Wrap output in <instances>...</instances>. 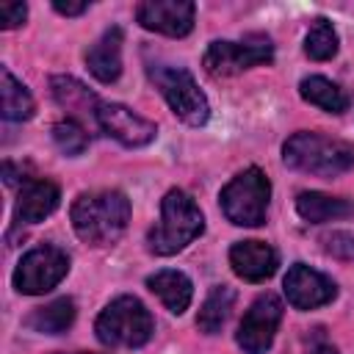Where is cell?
I'll use <instances>...</instances> for the list:
<instances>
[{"mask_svg": "<svg viewBox=\"0 0 354 354\" xmlns=\"http://www.w3.org/2000/svg\"><path fill=\"white\" fill-rule=\"evenodd\" d=\"M296 210L304 221L310 224H324V221H335V218H346L354 213V202L340 199V196H329L321 191H304L296 199Z\"/></svg>", "mask_w": 354, "mask_h": 354, "instance_id": "17", "label": "cell"}, {"mask_svg": "<svg viewBox=\"0 0 354 354\" xmlns=\"http://www.w3.org/2000/svg\"><path fill=\"white\" fill-rule=\"evenodd\" d=\"M69 218L80 241L108 246L130 221V199L122 191H86L72 202Z\"/></svg>", "mask_w": 354, "mask_h": 354, "instance_id": "1", "label": "cell"}, {"mask_svg": "<svg viewBox=\"0 0 354 354\" xmlns=\"http://www.w3.org/2000/svg\"><path fill=\"white\" fill-rule=\"evenodd\" d=\"M53 8H55L58 14H64V17H77V14H83V11L88 8V3H86V0H80V3H72V0H53Z\"/></svg>", "mask_w": 354, "mask_h": 354, "instance_id": "27", "label": "cell"}, {"mask_svg": "<svg viewBox=\"0 0 354 354\" xmlns=\"http://www.w3.org/2000/svg\"><path fill=\"white\" fill-rule=\"evenodd\" d=\"M72 321H75V301L66 296L39 307L28 315V326L41 335H61L72 326Z\"/></svg>", "mask_w": 354, "mask_h": 354, "instance_id": "20", "label": "cell"}, {"mask_svg": "<svg viewBox=\"0 0 354 354\" xmlns=\"http://www.w3.org/2000/svg\"><path fill=\"white\" fill-rule=\"evenodd\" d=\"M194 3L188 0H147L138 3L136 19L141 28L163 36H185L194 28Z\"/></svg>", "mask_w": 354, "mask_h": 354, "instance_id": "12", "label": "cell"}, {"mask_svg": "<svg viewBox=\"0 0 354 354\" xmlns=\"http://www.w3.org/2000/svg\"><path fill=\"white\" fill-rule=\"evenodd\" d=\"M282 288H285L288 301L296 310H315V307L329 304L337 296V285L326 274H321L304 263H296L288 268Z\"/></svg>", "mask_w": 354, "mask_h": 354, "instance_id": "11", "label": "cell"}, {"mask_svg": "<svg viewBox=\"0 0 354 354\" xmlns=\"http://www.w3.org/2000/svg\"><path fill=\"white\" fill-rule=\"evenodd\" d=\"M25 17H28V6L25 3H0V25L6 30L22 25Z\"/></svg>", "mask_w": 354, "mask_h": 354, "instance_id": "26", "label": "cell"}, {"mask_svg": "<svg viewBox=\"0 0 354 354\" xmlns=\"http://www.w3.org/2000/svg\"><path fill=\"white\" fill-rule=\"evenodd\" d=\"M321 243H324V252H326V254H332V257H337V260H346V263L354 260V235H351V232H343V230L326 232V235L321 238Z\"/></svg>", "mask_w": 354, "mask_h": 354, "instance_id": "25", "label": "cell"}, {"mask_svg": "<svg viewBox=\"0 0 354 354\" xmlns=\"http://www.w3.org/2000/svg\"><path fill=\"white\" fill-rule=\"evenodd\" d=\"M61 191L55 183L50 180H25L22 191L17 196V207H14V218L19 224H36L44 221L55 207H58Z\"/></svg>", "mask_w": 354, "mask_h": 354, "instance_id": "14", "label": "cell"}, {"mask_svg": "<svg viewBox=\"0 0 354 354\" xmlns=\"http://www.w3.org/2000/svg\"><path fill=\"white\" fill-rule=\"evenodd\" d=\"M94 122L100 124V130L105 136L116 138L122 147H147L158 136V127L149 119L133 113L122 102H100Z\"/></svg>", "mask_w": 354, "mask_h": 354, "instance_id": "10", "label": "cell"}, {"mask_svg": "<svg viewBox=\"0 0 354 354\" xmlns=\"http://www.w3.org/2000/svg\"><path fill=\"white\" fill-rule=\"evenodd\" d=\"M304 53L313 61H329L337 53V33H335V28H332L329 19L318 17L313 22V28L304 36Z\"/></svg>", "mask_w": 354, "mask_h": 354, "instance_id": "23", "label": "cell"}, {"mask_svg": "<svg viewBox=\"0 0 354 354\" xmlns=\"http://www.w3.org/2000/svg\"><path fill=\"white\" fill-rule=\"evenodd\" d=\"M310 354H337V348H335V346H329V343H321V346H315Z\"/></svg>", "mask_w": 354, "mask_h": 354, "instance_id": "28", "label": "cell"}, {"mask_svg": "<svg viewBox=\"0 0 354 354\" xmlns=\"http://www.w3.org/2000/svg\"><path fill=\"white\" fill-rule=\"evenodd\" d=\"M0 94H3V116L8 122H25L33 116V97L30 91L3 66L0 69Z\"/></svg>", "mask_w": 354, "mask_h": 354, "instance_id": "21", "label": "cell"}, {"mask_svg": "<svg viewBox=\"0 0 354 354\" xmlns=\"http://www.w3.org/2000/svg\"><path fill=\"white\" fill-rule=\"evenodd\" d=\"M232 304H235V290H232L230 285H216V288L207 293L205 304L199 307V315H196L199 332L216 335V332L224 326V321L230 318Z\"/></svg>", "mask_w": 354, "mask_h": 354, "instance_id": "19", "label": "cell"}, {"mask_svg": "<svg viewBox=\"0 0 354 354\" xmlns=\"http://www.w3.org/2000/svg\"><path fill=\"white\" fill-rule=\"evenodd\" d=\"M282 160L285 166L304 171V174L340 177L354 169V147L343 138L301 130V133H293L282 144Z\"/></svg>", "mask_w": 354, "mask_h": 354, "instance_id": "2", "label": "cell"}, {"mask_svg": "<svg viewBox=\"0 0 354 354\" xmlns=\"http://www.w3.org/2000/svg\"><path fill=\"white\" fill-rule=\"evenodd\" d=\"M274 47L268 39H254V41H210L205 50V69L213 77H230L238 75L249 66L257 64H271Z\"/></svg>", "mask_w": 354, "mask_h": 354, "instance_id": "8", "label": "cell"}, {"mask_svg": "<svg viewBox=\"0 0 354 354\" xmlns=\"http://www.w3.org/2000/svg\"><path fill=\"white\" fill-rule=\"evenodd\" d=\"M122 28H108L86 53L88 72L100 83H113L122 75Z\"/></svg>", "mask_w": 354, "mask_h": 354, "instance_id": "15", "label": "cell"}, {"mask_svg": "<svg viewBox=\"0 0 354 354\" xmlns=\"http://www.w3.org/2000/svg\"><path fill=\"white\" fill-rule=\"evenodd\" d=\"M268 199H271V183L257 166H249L241 174H235L221 188L218 196L224 216L238 227H260L266 221Z\"/></svg>", "mask_w": 354, "mask_h": 354, "instance_id": "5", "label": "cell"}, {"mask_svg": "<svg viewBox=\"0 0 354 354\" xmlns=\"http://www.w3.org/2000/svg\"><path fill=\"white\" fill-rule=\"evenodd\" d=\"M299 94L310 105H315V108H321L326 113H343V111H348V94L337 83H332L329 77H321V75L304 77L299 83Z\"/></svg>", "mask_w": 354, "mask_h": 354, "instance_id": "18", "label": "cell"}, {"mask_svg": "<svg viewBox=\"0 0 354 354\" xmlns=\"http://www.w3.org/2000/svg\"><path fill=\"white\" fill-rule=\"evenodd\" d=\"M53 138L64 155H83L88 147V133L77 119H61L53 124Z\"/></svg>", "mask_w": 354, "mask_h": 354, "instance_id": "24", "label": "cell"}, {"mask_svg": "<svg viewBox=\"0 0 354 354\" xmlns=\"http://www.w3.org/2000/svg\"><path fill=\"white\" fill-rule=\"evenodd\" d=\"M149 80L163 94V100L169 102V108L174 111V116H180L185 124L199 127V124L207 122V116H210L207 97L199 91L194 75L185 66L152 64L149 66Z\"/></svg>", "mask_w": 354, "mask_h": 354, "instance_id": "6", "label": "cell"}, {"mask_svg": "<svg viewBox=\"0 0 354 354\" xmlns=\"http://www.w3.org/2000/svg\"><path fill=\"white\" fill-rule=\"evenodd\" d=\"M66 271H69L66 252L53 243H44V246L30 249L19 260V266L14 268V288L25 296H39V293L53 290L66 277Z\"/></svg>", "mask_w": 354, "mask_h": 354, "instance_id": "7", "label": "cell"}, {"mask_svg": "<svg viewBox=\"0 0 354 354\" xmlns=\"http://www.w3.org/2000/svg\"><path fill=\"white\" fill-rule=\"evenodd\" d=\"M147 288L166 304L169 313L180 315L188 310L191 304V296H194V285L191 279L183 274V271H171V268H163V271H155L152 277H147Z\"/></svg>", "mask_w": 354, "mask_h": 354, "instance_id": "16", "label": "cell"}, {"mask_svg": "<svg viewBox=\"0 0 354 354\" xmlns=\"http://www.w3.org/2000/svg\"><path fill=\"white\" fill-rule=\"evenodd\" d=\"M50 86H53V94H55V100L66 108V111H72V113H97V105H100V100L80 83V80H75V77H69V75H55L53 80H50Z\"/></svg>", "mask_w": 354, "mask_h": 354, "instance_id": "22", "label": "cell"}, {"mask_svg": "<svg viewBox=\"0 0 354 354\" xmlns=\"http://www.w3.org/2000/svg\"><path fill=\"white\" fill-rule=\"evenodd\" d=\"M230 266L241 279L263 282V279L274 277L279 257H277L274 246H268L266 241H238L230 249Z\"/></svg>", "mask_w": 354, "mask_h": 354, "instance_id": "13", "label": "cell"}, {"mask_svg": "<svg viewBox=\"0 0 354 354\" xmlns=\"http://www.w3.org/2000/svg\"><path fill=\"white\" fill-rule=\"evenodd\" d=\"M279 321H282V301L271 293L257 296L238 324L235 340H238L241 351L243 354H266L274 343Z\"/></svg>", "mask_w": 354, "mask_h": 354, "instance_id": "9", "label": "cell"}, {"mask_svg": "<svg viewBox=\"0 0 354 354\" xmlns=\"http://www.w3.org/2000/svg\"><path fill=\"white\" fill-rule=\"evenodd\" d=\"M202 230H205V216L196 207V202L185 191L171 188L160 199V221L149 230L147 246L152 254L169 257L183 252L191 241H196Z\"/></svg>", "mask_w": 354, "mask_h": 354, "instance_id": "3", "label": "cell"}, {"mask_svg": "<svg viewBox=\"0 0 354 354\" xmlns=\"http://www.w3.org/2000/svg\"><path fill=\"white\" fill-rule=\"evenodd\" d=\"M94 332L108 348H138L152 337L155 321L136 296H116L97 315Z\"/></svg>", "mask_w": 354, "mask_h": 354, "instance_id": "4", "label": "cell"}]
</instances>
